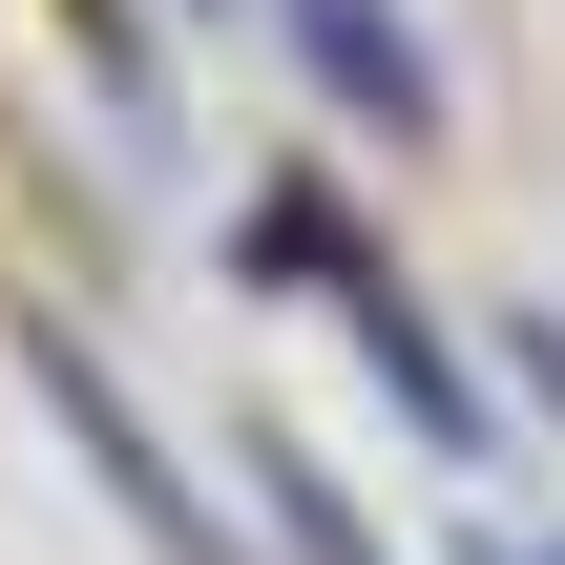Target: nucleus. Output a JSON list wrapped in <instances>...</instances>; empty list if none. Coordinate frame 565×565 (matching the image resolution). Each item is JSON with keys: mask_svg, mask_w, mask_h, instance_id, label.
Segmentation results:
<instances>
[{"mask_svg": "<svg viewBox=\"0 0 565 565\" xmlns=\"http://www.w3.org/2000/svg\"><path fill=\"white\" fill-rule=\"evenodd\" d=\"M294 21H315V63H335V84H356V105H377V84H398V42H377V0H294ZM398 105H419V84H398Z\"/></svg>", "mask_w": 565, "mask_h": 565, "instance_id": "f257e3e1", "label": "nucleus"}]
</instances>
